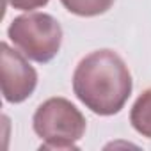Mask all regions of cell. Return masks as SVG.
Instances as JSON below:
<instances>
[{"instance_id":"cell-1","label":"cell","mask_w":151,"mask_h":151,"mask_svg":"<svg viewBox=\"0 0 151 151\" xmlns=\"http://www.w3.org/2000/svg\"><path fill=\"white\" fill-rule=\"evenodd\" d=\"M133 89L132 75L114 50L86 55L73 73V93L98 116H114L128 101Z\"/></svg>"},{"instance_id":"cell-2","label":"cell","mask_w":151,"mask_h":151,"mask_svg":"<svg viewBox=\"0 0 151 151\" xmlns=\"http://www.w3.org/2000/svg\"><path fill=\"white\" fill-rule=\"evenodd\" d=\"M41 149H78L77 142L86 133V117L69 100L55 96L43 101L32 117Z\"/></svg>"},{"instance_id":"cell-3","label":"cell","mask_w":151,"mask_h":151,"mask_svg":"<svg viewBox=\"0 0 151 151\" xmlns=\"http://www.w3.org/2000/svg\"><path fill=\"white\" fill-rule=\"evenodd\" d=\"M7 37L27 59L45 64L59 53L62 29L52 14L29 13L11 22Z\"/></svg>"},{"instance_id":"cell-4","label":"cell","mask_w":151,"mask_h":151,"mask_svg":"<svg viewBox=\"0 0 151 151\" xmlns=\"http://www.w3.org/2000/svg\"><path fill=\"white\" fill-rule=\"evenodd\" d=\"M0 59H2V94L9 103L25 101L37 86V73L29 64L27 57L11 48L7 43L0 45Z\"/></svg>"},{"instance_id":"cell-5","label":"cell","mask_w":151,"mask_h":151,"mask_svg":"<svg viewBox=\"0 0 151 151\" xmlns=\"http://www.w3.org/2000/svg\"><path fill=\"white\" fill-rule=\"evenodd\" d=\"M130 123L137 133L146 139H151V87L146 89L132 105Z\"/></svg>"},{"instance_id":"cell-6","label":"cell","mask_w":151,"mask_h":151,"mask_svg":"<svg viewBox=\"0 0 151 151\" xmlns=\"http://www.w3.org/2000/svg\"><path fill=\"white\" fill-rule=\"evenodd\" d=\"M116 0H60V4L73 14L91 18L107 13Z\"/></svg>"},{"instance_id":"cell-7","label":"cell","mask_w":151,"mask_h":151,"mask_svg":"<svg viewBox=\"0 0 151 151\" xmlns=\"http://www.w3.org/2000/svg\"><path fill=\"white\" fill-rule=\"evenodd\" d=\"M9 6L13 9H20V11H32V9H39L45 7L50 0H7Z\"/></svg>"}]
</instances>
